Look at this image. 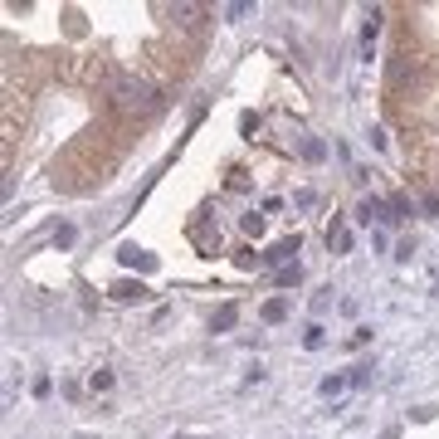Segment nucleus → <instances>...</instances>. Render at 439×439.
<instances>
[{
    "label": "nucleus",
    "mask_w": 439,
    "mask_h": 439,
    "mask_svg": "<svg viewBox=\"0 0 439 439\" xmlns=\"http://www.w3.org/2000/svg\"><path fill=\"white\" fill-rule=\"evenodd\" d=\"M293 254H298V239H283V244L268 249V264H283V259H293Z\"/></svg>",
    "instance_id": "1"
},
{
    "label": "nucleus",
    "mask_w": 439,
    "mask_h": 439,
    "mask_svg": "<svg viewBox=\"0 0 439 439\" xmlns=\"http://www.w3.org/2000/svg\"><path fill=\"white\" fill-rule=\"evenodd\" d=\"M347 386H352L347 376H327V381H322V396H337V391H347Z\"/></svg>",
    "instance_id": "4"
},
{
    "label": "nucleus",
    "mask_w": 439,
    "mask_h": 439,
    "mask_svg": "<svg viewBox=\"0 0 439 439\" xmlns=\"http://www.w3.org/2000/svg\"><path fill=\"white\" fill-rule=\"evenodd\" d=\"M118 259H122V264H142V268H151V254H142L137 244H127V249H122Z\"/></svg>",
    "instance_id": "2"
},
{
    "label": "nucleus",
    "mask_w": 439,
    "mask_h": 439,
    "mask_svg": "<svg viewBox=\"0 0 439 439\" xmlns=\"http://www.w3.org/2000/svg\"><path fill=\"white\" fill-rule=\"evenodd\" d=\"M264 317H268V322H283V317H288V303H283V298H273V303L264 308Z\"/></svg>",
    "instance_id": "3"
},
{
    "label": "nucleus",
    "mask_w": 439,
    "mask_h": 439,
    "mask_svg": "<svg viewBox=\"0 0 439 439\" xmlns=\"http://www.w3.org/2000/svg\"><path fill=\"white\" fill-rule=\"evenodd\" d=\"M171 439H205V434H171Z\"/></svg>",
    "instance_id": "6"
},
{
    "label": "nucleus",
    "mask_w": 439,
    "mask_h": 439,
    "mask_svg": "<svg viewBox=\"0 0 439 439\" xmlns=\"http://www.w3.org/2000/svg\"><path fill=\"white\" fill-rule=\"evenodd\" d=\"M386 439H391V434H386Z\"/></svg>",
    "instance_id": "7"
},
{
    "label": "nucleus",
    "mask_w": 439,
    "mask_h": 439,
    "mask_svg": "<svg viewBox=\"0 0 439 439\" xmlns=\"http://www.w3.org/2000/svg\"><path fill=\"white\" fill-rule=\"evenodd\" d=\"M113 293H118V298H147V288H142V283H118Z\"/></svg>",
    "instance_id": "5"
}]
</instances>
